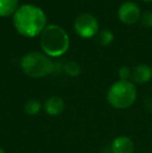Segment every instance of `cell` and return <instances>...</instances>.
<instances>
[{
  "mask_svg": "<svg viewBox=\"0 0 152 153\" xmlns=\"http://www.w3.org/2000/svg\"><path fill=\"white\" fill-rule=\"evenodd\" d=\"M106 98L108 103L115 108H128L136 99V85L128 80L117 81L110 88Z\"/></svg>",
  "mask_w": 152,
  "mask_h": 153,
  "instance_id": "cell-3",
  "label": "cell"
},
{
  "mask_svg": "<svg viewBox=\"0 0 152 153\" xmlns=\"http://www.w3.org/2000/svg\"><path fill=\"white\" fill-rule=\"evenodd\" d=\"M18 0H0V17L14 15L19 8Z\"/></svg>",
  "mask_w": 152,
  "mask_h": 153,
  "instance_id": "cell-10",
  "label": "cell"
},
{
  "mask_svg": "<svg viewBox=\"0 0 152 153\" xmlns=\"http://www.w3.org/2000/svg\"><path fill=\"white\" fill-rule=\"evenodd\" d=\"M133 142L127 137H116L112 144L113 153H133Z\"/></svg>",
  "mask_w": 152,
  "mask_h": 153,
  "instance_id": "cell-9",
  "label": "cell"
},
{
  "mask_svg": "<svg viewBox=\"0 0 152 153\" xmlns=\"http://www.w3.org/2000/svg\"><path fill=\"white\" fill-rule=\"evenodd\" d=\"M47 18L40 7L33 4L19 6L14 14V25L17 31L26 38H35L46 28Z\"/></svg>",
  "mask_w": 152,
  "mask_h": 153,
  "instance_id": "cell-1",
  "label": "cell"
},
{
  "mask_svg": "<svg viewBox=\"0 0 152 153\" xmlns=\"http://www.w3.org/2000/svg\"><path fill=\"white\" fill-rule=\"evenodd\" d=\"M41 107L42 105H41L40 101L36 100V99H30L25 103L24 111L29 116H35L41 111Z\"/></svg>",
  "mask_w": 152,
  "mask_h": 153,
  "instance_id": "cell-12",
  "label": "cell"
},
{
  "mask_svg": "<svg viewBox=\"0 0 152 153\" xmlns=\"http://www.w3.org/2000/svg\"><path fill=\"white\" fill-rule=\"evenodd\" d=\"M63 70L67 75L75 77L80 74L81 68L76 62H67L63 65Z\"/></svg>",
  "mask_w": 152,
  "mask_h": 153,
  "instance_id": "cell-11",
  "label": "cell"
},
{
  "mask_svg": "<svg viewBox=\"0 0 152 153\" xmlns=\"http://www.w3.org/2000/svg\"><path fill=\"white\" fill-rule=\"evenodd\" d=\"M40 44L46 55L57 57L67 52L70 45L68 33L57 25H49L41 33Z\"/></svg>",
  "mask_w": 152,
  "mask_h": 153,
  "instance_id": "cell-2",
  "label": "cell"
},
{
  "mask_svg": "<svg viewBox=\"0 0 152 153\" xmlns=\"http://www.w3.org/2000/svg\"><path fill=\"white\" fill-rule=\"evenodd\" d=\"M74 28L79 36L89 39L96 36L99 30L98 20L91 14H81L74 22Z\"/></svg>",
  "mask_w": 152,
  "mask_h": 153,
  "instance_id": "cell-5",
  "label": "cell"
},
{
  "mask_svg": "<svg viewBox=\"0 0 152 153\" xmlns=\"http://www.w3.org/2000/svg\"><path fill=\"white\" fill-rule=\"evenodd\" d=\"M0 153H5V152H4V150H3V149H2V148H1V147H0Z\"/></svg>",
  "mask_w": 152,
  "mask_h": 153,
  "instance_id": "cell-16",
  "label": "cell"
},
{
  "mask_svg": "<svg viewBox=\"0 0 152 153\" xmlns=\"http://www.w3.org/2000/svg\"><path fill=\"white\" fill-rule=\"evenodd\" d=\"M118 17L120 21L124 24L132 25L136 23L141 18V10L139 5L134 2H124L118 10Z\"/></svg>",
  "mask_w": 152,
  "mask_h": 153,
  "instance_id": "cell-6",
  "label": "cell"
},
{
  "mask_svg": "<svg viewBox=\"0 0 152 153\" xmlns=\"http://www.w3.org/2000/svg\"><path fill=\"white\" fill-rule=\"evenodd\" d=\"M141 24L144 27H152V10H147L141 15Z\"/></svg>",
  "mask_w": 152,
  "mask_h": 153,
  "instance_id": "cell-14",
  "label": "cell"
},
{
  "mask_svg": "<svg viewBox=\"0 0 152 153\" xmlns=\"http://www.w3.org/2000/svg\"><path fill=\"white\" fill-rule=\"evenodd\" d=\"M131 72L129 67L127 66H123L120 68L119 70V76L121 78V80H127L129 77H131Z\"/></svg>",
  "mask_w": 152,
  "mask_h": 153,
  "instance_id": "cell-15",
  "label": "cell"
},
{
  "mask_svg": "<svg viewBox=\"0 0 152 153\" xmlns=\"http://www.w3.org/2000/svg\"><path fill=\"white\" fill-rule=\"evenodd\" d=\"M114 41V34L110 30H102L98 34V42L101 46H108Z\"/></svg>",
  "mask_w": 152,
  "mask_h": 153,
  "instance_id": "cell-13",
  "label": "cell"
},
{
  "mask_svg": "<svg viewBox=\"0 0 152 153\" xmlns=\"http://www.w3.org/2000/svg\"><path fill=\"white\" fill-rule=\"evenodd\" d=\"M44 109L49 116H59L65 109V102L61 97L52 96L44 103Z\"/></svg>",
  "mask_w": 152,
  "mask_h": 153,
  "instance_id": "cell-8",
  "label": "cell"
},
{
  "mask_svg": "<svg viewBox=\"0 0 152 153\" xmlns=\"http://www.w3.org/2000/svg\"><path fill=\"white\" fill-rule=\"evenodd\" d=\"M143 1H145V2H152V0H143Z\"/></svg>",
  "mask_w": 152,
  "mask_h": 153,
  "instance_id": "cell-17",
  "label": "cell"
},
{
  "mask_svg": "<svg viewBox=\"0 0 152 153\" xmlns=\"http://www.w3.org/2000/svg\"><path fill=\"white\" fill-rule=\"evenodd\" d=\"M21 68L26 75L33 78L45 77L54 73V62L40 52H29L21 61Z\"/></svg>",
  "mask_w": 152,
  "mask_h": 153,
  "instance_id": "cell-4",
  "label": "cell"
},
{
  "mask_svg": "<svg viewBox=\"0 0 152 153\" xmlns=\"http://www.w3.org/2000/svg\"><path fill=\"white\" fill-rule=\"evenodd\" d=\"M152 78V68L148 65L140 64L134 67L131 72V79L136 83L143 85L148 82Z\"/></svg>",
  "mask_w": 152,
  "mask_h": 153,
  "instance_id": "cell-7",
  "label": "cell"
}]
</instances>
